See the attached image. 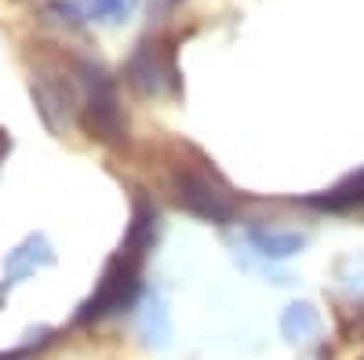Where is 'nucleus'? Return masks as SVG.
I'll return each mask as SVG.
<instances>
[{"label":"nucleus","mask_w":364,"mask_h":360,"mask_svg":"<svg viewBox=\"0 0 364 360\" xmlns=\"http://www.w3.org/2000/svg\"><path fill=\"white\" fill-rule=\"evenodd\" d=\"M77 73L84 80V128L102 138V142H117L124 135V113L117 102V84L109 80V73L95 62H77Z\"/></svg>","instance_id":"f257e3e1"},{"label":"nucleus","mask_w":364,"mask_h":360,"mask_svg":"<svg viewBox=\"0 0 364 360\" xmlns=\"http://www.w3.org/2000/svg\"><path fill=\"white\" fill-rule=\"evenodd\" d=\"M175 200L178 207H186L190 215L204 222H230L237 215V200L233 193L219 182L215 175H208L200 168H178L175 171Z\"/></svg>","instance_id":"f03ea898"},{"label":"nucleus","mask_w":364,"mask_h":360,"mask_svg":"<svg viewBox=\"0 0 364 360\" xmlns=\"http://www.w3.org/2000/svg\"><path fill=\"white\" fill-rule=\"evenodd\" d=\"M139 262H142V255H135V251H128V248L120 251V255L106 266V273H102L95 295H91L87 302L80 306L77 320H80V324H91V320H99V317H106V313H117V310L132 306V298H135V291H139Z\"/></svg>","instance_id":"7ed1b4c3"},{"label":"nucleus","mask_w":364,"mask_h":360,"mask_svg":"<svg viewBox=\"0 0 364 360\" xmlns=\"http://www.w3.org/2000/svg\"><path fill=\"white\" fill-rule=\"evenodd\" d=\"M128 84L135 87L139 95H164L175 92L178 80H175V62L171 55L161 44H139V51L128 58Z\"/></svg>","instance_id":"20e7f679"},{"label":"nucleus","mask_w":364,"mask_h":360,"mask_svg":"<svg viewBox=\"0 0 364 360\" xmlns=\"http://www.w3.org/2000/svg\"><path fill=\"white\" fill-rule=\"evenodd\" d=\"M33 102H37V113L44 116V124L58 131L66 124V116L73 113L77 95H73V87H70V80L63 73L41 66L33 73Z\"/></svg>","instance_id":"39448f33"},{"label":"nucleus","mask_w":364,"mask_h":360,"mask_svg":"<svg viewBox=\"0 0 364 360\" xmlns=\"http://www.w3.org/2000/svg\"><path fill=\"white\" fill-rule=\"evenodd\" d=\"M55 262V255H51V244L41 236V233H33V236H26L22 244L8 255V262H4V277H8V284H15V280H22V277H29L37 266H51Z\"/></svg>","instance_id":"423d86ee"},{"label":"nucleus","mask_w":364,"mask_h":360,"mask_svg":"<svg viewBox=\"0 0 364 360\" xmlns=\"http://www.w3.org/2000/svg\"><path fill=\"white\" fill-rule=\"evenodd\" d=\"M248 244L266 258H291L306 248V236L295 229H269V226H248Z\"/></svg>","instance_id":"0eeeda50"},{"label":"nucleus","mask_w":364,"mask_h":360,"mask_svg":"<svg viewBox=\"0 0 364 360\" xmlns=\"http://www.w3.org/2000/svg\"><path fill=\"white\" fill-rule=\"evenodd\" d=\"M317 327H321V317L310 302H291L284 313H281V332L284 339L299 342V339H314L317 335Z\"/></svg>","instance_id":"6e6552de"},{"label":"nucleus","mask_w":364,"mask_h":360,"mask_svg":"<svg viewBox=\"0 0 364 360\" xmlns=\"http://www.w3.org/2000/svg\"><path fill=\"white\" fill-rule=\"evenodd\" d=\"M154 233H157V212L154 204L146 200H135V215H132V229H128V251L135 255H146V248L154 244Z\"/></svg>","instance_id":"1a4fd4ad"},{"label":"nucleus","mask_w":364,"mask_h":360,"mask_svg":"<svg viewBox=\"0 0 364 360\" xmlns=\"http://www.w3.org/2000/svg\"><path fill=\"white\" fill-rule=\"evenodd\" d=\"M314 204H317V207H331V212H343V207L364 204V171H360V175H353L350 182H343L339 190H331L328 197H317Z\"/></svg>","instance_id":"9d476101"},{"label":"nucleus","mask_w":364,"mask_h":360,"mask_svg":"<svg viewBox=\"0 0 364 360\" xmlns=\"http://www.w3.org/2000/svg\"><path fill=\"white\" fill-rule=\"evenodd\" d=\"M139 0H84L87 22H124Z\"/></svg>","instance_id":"9b49d317"},{"label":"nucleus","mask_w":364,"mask_h":360,"mask_svg":"<svg viewBox=\"0 0 364 360\" xmlns=\"http://www.w3.org/2000/svg\"><path fill=\"white\" fill-rule=\"evenodd\" d=\"M154 327H157V335H161V342L168 339V313H164V306L161 302H154L149 306V313H146V335L154 339Z\"/></svg>","instance_id":"f8f14e48"},{"label":"nucleus","mask_w":364,"mask_h":360,"mask_svg":"<svg viewBox=\"0 0 364 360\" xmlns=\"http://www.w3.org/2000/svg\"><path fill=\"white\" fill-rule=\"evenodd\" d=\"M29 349H33V342H26V346H22V349H15V353H0V360H22Z\"/></svg>","instance_id":"ddd939ff"}]
</instances>
